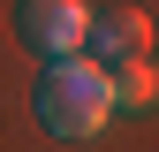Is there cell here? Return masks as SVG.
<instances>
[{
    "label": "cell",
    "instance_id": "cell-1",
    "mask_svg": "<svg viewBox=\"0 0 159 152\" xmlns=\"http://www.w3.org/2000/svg\"><path fill=\"white\" fill-rule=\"evenodd\" d=\"M106 69L68 53V61H46V84H38V122L53 137H98L106 129Z\"/></svg>",
    "mask_w": 159,
    "mask_h": 152
},
{
    "label": "cell",
    "instance_id": "cell-2",
    "mask_svg": "<svg viewBox=\"0 0 159 152\" xmlns=\"http://www.w3.org/2000/svg\"><path fill=\"white\" fill-rule=\"evenodd\" d=\"M98 15L84 8V0H23L15 8V38L38 53V61H68V53H84Z\"/></svg>",
    "mask_w": 159,
    "mask_h": 152
},
{
    "label": "cell",
    "instance_id": "cell-3",
    "mask_svg": "<svg viewBox=\"0 0 159 152\" xmlns=\"http://www.w3.org/2000/svg\"><path fill=\"white\" fill-rule=\"evenodd\" d=\"M84 46H98V53H106V69H114V61H152V15L114 8L106 23H91V38H84Z\"/></svg>",
    "mask_w": 159,
    "mask_h": 152
},
{
    "label": "cell",
    "instance_id": "cell-4",
    "mask_svg": "<svg viewBox=\"0 0 159 152\" xmlns=\"http://www.w3.org/2000/svg\"><path fill=\"white\" fill-rule=\"evenodd\" d=\"M106 107L144 114V107H152V61H114V69H106Z\"/></svg>",
    "mask_w": 159,
    "mask_h": 152
}]
</instances>
